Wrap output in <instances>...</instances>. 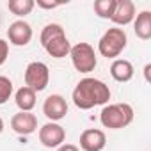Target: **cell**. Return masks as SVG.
Masks as SVG:
<instances>
[{
	"mask_svg": "<svg viewBox=\"0 0 151 151\" xmlns=\"http://www.w3.org/2000/svg\"><path fill=\"white\" fill-rule=\"evenodd\" d=\"M110 89L105 82L98 80V78H82L77 87L73 89L71 100L75 103V107L80 110H91L98 105H107L110 100Z\"/></svg>",
	"mask_w": 151,
	"mask_h": 151,
	"instance_id": "cell-1",
	"label": "cell"
},
{
	"mask_svg": "<svg viewBox=\"0 0 151 151\" xmlns=\"http://www.w3.org/2000/svg\"><path fill=\"white\" fill-rule=\"evenodd\" d=\"M41 46L45 48V52L53 57V59H64L66 55H69L71 50V43L66 37V32L62 29V25L59 23H48L45 25V29L41 30Z\"/></svg>",
	"mask_w": 151,
	"mask_h": 151,
	"instance_id": "cell-2",
	"label": "cell"
},
{
	"mask_svg": "<svg viewBox=\"0 0 151 151\" xmlns=\"http://www.w3.org/2000/svg\"><path fill=\"white\" fill-rule=\"evenodd\" d=\"M100 121L109 130H121L132 124L133 109L130 103H110L105 105L100 112Z\"/></svg>",
	"mask_w": 151,
	"mask_h": 151,
	"instance_id": "cell-3",
	"label": "cell"
},
{
	"mask_svg": "<svg viewBox=\"0 0 151 151\" xmlns=\"http://www.w3.org/2000/svg\"><path fill=\"white\" fill-rule=\"evenodd\" d=\"M126 45H128V36H126L124 29L112 27L101 36V39L98 43V52L101 53V57L116 59L123 53Z\"/></svg>",
	"mask_w": 151,
	"mask_h": 151,
	"instance_id": "cell-4",
	"label": "cell"
},
{
	"mask_svg": "<svg viewBox=\"0 0 151 151\" xmlns=\"http://www.w3.org/2000/svg\"><path fill=\"white\" fill-rule=\"evenodd\" d=\"M69 57H71L73 68L78 73H91V71H94V68L98 64L96 52L89 43H77L75 46H71Z\"/></svg>",
	"mask_w": 151,
	"mask_h": 151,
	"instance_id": "cell-5",
	"label": "cell"
},
{
	"mask_svg": "<svg viewBox=\"0 0 151 151\" xmlns=\"http://www.w3.org/2000/svg\"><path fill=\"white\" fill-rule=\"evenodd\" d=\"M25 87L32 89L34 93H41L46 89L48 82H50V69L45 62L34 60L25 68Z\"/></svg>",
	"mask_w": 151,
	"mask_h": 151,
	"instance_id": "cell-6",
	"label": "cell"
},
{
	"mask_svg": "<svg viewBox=\"0 0 151 151\" xmlns=\"http://www.w3.org/2000/svg\"><path fill=\"white\" fill-rule=\"evenodd\" d=\"M66 140V130L59 123H46L39 128V142L45 147H59Z\"/></svg>",
	"mask_w": 151,
	"mask_h": 151,
	"instance_id": "cell-7",
	"label": "cell"
},
{
	"mask_svg": "<svg viewBox=\"0 0 151 151\" xmlns=\"http://www.w3.org/2000/svg\"><path fill=\"white\" fill-rule=\"evenodd\" d=\"M43 114L52 123H57V121L64 119L66 114H68V103H66L64 96H60V94H50L45 100V103H43Z\"/></svg>",
	"mask_w": 151,
	"mask_h": 151,
	"instance_id": "cell-8",
	"label": "cell"
},
{
	"mask_svg": "<svg viewBox=\"0 0 151 151\" xmlns=\"http://www.w3.org/2000/svg\"><path fill=\"white\" fill-rule=\"evenodd\" d=\"M7 37H9V43L14 46H27L32 39V27L23 20H16L9 25Z\"/></svg>",
	"mask_w": 151,
	"mask_h": 151,
	"instance_id": "cell-9",
	"label": "cell"
},
{
	"mask_svg": "<svg viewBox=\"0 0 151 151\" xmlns=\"http://www.w3.org/2000/svg\"><path fill=\"white\" fill-rule=\"evenodd\" d=\"M107 146V137L103 130L87 128L80 135V147L84 151H103Z\"/></svg>",
	"mask_w": 151,
	"mask_h": 151,
	"instance_id": "cell-10",
	"label": "cell"
},
{
	"mask_svg": "<svg viewBox=\"0 0 151 151\" xmlns=\"http://www.w3.org/2000/svg\"><path fill=\"white\" fill-rule=\"evenodd\" d=\"M11 128L18 135H30L37 130V117L32 112H18L11 119Z\"/></svg>",
	"mask_w": 151,
	"mask_h": 151,
	"instance_id": "cell-11",
	"label": "cell"
},
{
	"mask_svg": "<svg viewBox=\"0 0 151 151\" xmlns=\"http://www.w3.org/2000/svg\"><path fill=\"white\" fill-rule=\"evenodd\" d=\"M110 20L119 27L132 23L135 20V4L132 0H116V9Z\"/></svg>",
	"mask_w": 151,
	"mask_h": 151,
	"instance_id": "cell-12",
	"label": "cell"
},
{
	"mask_svg": "<svg viewBox=\"0 0 151 151\" xmlns=\"http://www.w3.org/2000/svg\"><path fill=\"white\" fill-rule=\"evenodd\" d=\"M133 64L126 59H114V62L110 64V75H112V78L116 82H130L133 78Z\"/></svg>",
	"mask_w": 151,
	"mask_h": 151,
	"instance_id": "cell-13",
	"label": "cell"
},
{
	"mask_svg": "<svg viewBox=\"0 0 151 151\" xmlns=\"http://www.w3.org/2000/svg\"><path fill=\"white\" fill-rule=\"evenodd\" d=\"M133 30L139 39L142 41L151 39V11H140L139 14H135Z\"/></svg>",
	"mask_w": 151,
	"mask_h": 151,
	"instance_id": "cell-14",
	"label": "cell"
},
{
	"mask_svg": "<svg viewBox=\"0 0 151 151\" xmlns=\"http://www.w3.org/2000/svg\"><path fill=\"white\" fill-rule=\"evenodd\" d=\"M14 101H16V107L20 109V112H30L36 107V93L23 86L16 91Z\"/></svg>",
	"mask_w": 151,
	"mask_h": 151,
	"instance_id": "cell-15",
	"label": "cell"
},
{
	"mask_svg": "<svg viewBox=\"0 0 151 151\" xmlns=\"http://www.w3.org/2000/svg\"><path fill=\"white\" fill-rule=\"evenodd\" d=\"M34 7H36V2H34V0H9V2H7V9H9L13 14L20 16V18L30 14Z\"/></svg>",
	"mask_w": 151,
	"mask_h": 151,
	"instance_id": "cell-16",
	"label": "cell"
},
{
	"mask_svg": "<svg viewBox=\"0 0 151 151\" xmlns=\"http://www.w3.org/2000/svg\"><path fill=\"white\" fill-rule=\"evenodd\" d=\"M93 7H94L96 16H100L103 20H110L112 13L116 9V0H96Z\"/></svg>",
	"mask_w": 151,
	"mask_h": 151,
	"instance_id": "cell-17",
	"label": "cell"
},
{
	"mask_svg": "<svg viewBox=\"0 0 151 151\" xmlns=\"http://www.w3.org/2000/svg\"><path fill=\"white\" fill-rule=\"evenodd\" d=\"M13 82L4 77V75H0V105H4L9 101V98L13 96Z\"/></svg>",
	"mask_w": 151,
	"mask_h": 151,
	"instance_id": "cell-18",
	"label": "cell"
},
{
	"mask_svg": "<svg viewBox=\"0 0 151 151\" xmlns=\"http://www.w3.org/2000/svg\"><path fill=\"white\" fill-rule=\"evenodd\" d=\"M9 57V43L0 37V66H4Z\"/></svg>",
	"mask_w": 151,
	"mask_h": 151,
	"instance_id": "cell-19",
	"label": "cell"
},
{
	"mask_svg": "<svg viewBox=\"0 0 151 151\" xmlns=\"http://www.w3.org/2000/svg\"><path fill=\"white\" fill-rule=\"evenodd\" d=\"M36 4H37V7H43V9H55L60 6L59 2H43V0H37Z\"/></svg>",
	"mask_w": 151,
	"mask_h": 151,
	"instance_id": "cell-20",
	"label": "cell"
},
{
	"mask_svg": "<svg viewBox=\"0 0 151 151\" xmlns=\"http://www.w3.org/2000/svg\"><path fill=\"white\" fill-rule=\"evenodd\" d=\"M57 151H80L75 144H60L59 147H57Z\"/></svg>",
	"mask_w": 151,
	"mask_h": 151,
	"instance_id": "cell-21",
	"label": "cell"
},
{
	"mask_svg": "<svg viewBox=\"0 0 151 151\" xmlns=\"http://www.w3.org/2000/svg\"><path fill=\"white\" fill-rule=\"evenodd\" d=\"M149 69H151V64H146V68H144V77H146V82H149L151 78H149Z\"/></svg>",
	"mask_w": 151,
	"mask_h": 151,
	"instance_id": "cell-22",
	"label": "cell"
},
{
	"mask_svg": "<svg viewBox=\"0 0 151 151\" xmlns=\"http://www.w3.org/2000/svg\"><path fill=\"white\" fill-rule=\"evenodd\" d=\"M4 132V121H2V117H0V133Z\"/></svg>",
	"mask_w": 151,
	"mask_h": 151,
	"instance_id": "cell-23",
	"label": "cell"
}]
</instances>
